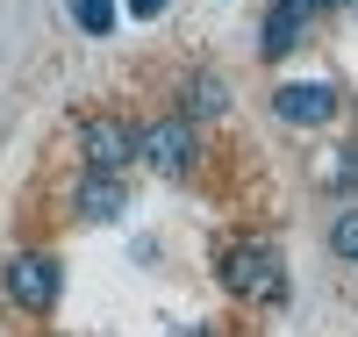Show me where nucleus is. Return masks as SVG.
<instances>
[{
    "instance_id": "nucleus-8",
    "label": "nucleus",
    "mask_w": 358,
    "mask_h": 337,
    "mask_svg": "<svg viewBox=\"0 0 358 337\" xmlns=\"http://www.w3.org/2000/svg\"><path fill=\"white\" fill-rule=\"evenodd\" d=\"M222 108H229V86L215 72H194L187 79V122H208V115H222Z\"/></svg>"
},
{
    "instance_id": "nucleus-1",
    "label": "nucleus",
    "mask_w": 358,
    "mask_h": 337,
    "mask_svg": "<svg viewBox=\"0 0 358 337\" xmlns=\"http://www.w3.org/2000/svg\"><path fill=\"white\" fill-rule=\"evenodd\" d=\"M222 287H229L236 301L280 294V259L265 252V244H229V252H222Z\"/></svg>"
},
{
    "instance_id": "nucleus-11",
    "label": "nucleus",
    "mask_w": 358,
    "mask_h": 337,
    "mask_svg": "<svg viewBox=\"0 0 358 337\" xmlns=\"http://www.w3.org/2000/svg\"><path fill=\"white\" fill-rule=\"evenodd\" d=\"M330 187H358V144H351V151H344V158L330 165Z\"/></svg>"
},
{
    "instance_id": "nucleus-3",
    "label": "nucleus",
    "mask_w": 358,
    "mask_h": 337,
    "mask_svg": "<svg viewBox=\"0 0 358 337\" xmlns=\"http://www.w3.org/2000/svg\"><path fill=\"white\" fill-rule=\"evenodd\" d=\"M136 158L158 165V172H194V122L165 115V122H151V130H136Z\"/></svg>"
},
{
    "instance_id": "nucleus-5",
    "label": "nucleus",
    "mask_w": 358,
    "mask_h": 337,
    "mask_svg": "<svg viewBox=\"0 0 358 337\" xmlns=\"http://www.w3.org/2000/svg\"><path fill=\"white\" fill-rule=\"evenodd\" d=\"M273 115L294 122V130H315V122H330L337 115V86H322V79H294L273 94Z\"/></svg>"
},
{
    "instance_id": "nucleus-14",
    "label": "nucleus",
    "mask_w": 358,
    "mask_h": 337,
    "mask_svg": "<svg viewBox=\"0 0 358 337\" xmlns=\"http://www.w3.org/2000/svg\"><path fill=\"white\" fill-rule=\"evenodd\" d=\"M179 337H208V330H179Z\"/></svg>"
},
{
    "instance_id": "nucleus-4",
    "label": "nucleus",
    "mask_w": 358,
    "mask_h": 337,
    "mask_svg": "<svg viewBox=\"0 0 358 337\" xmlns=\"http://www.w3.org/2000/svg\"><path fill=\"white\" fill-rule=\"evenodd\" d=\"M129 158H136V130H129V122H115V115H94V122H86V172L122 179Z\"/></svg>"
},
{
    "instance_id": "nucleus-10",
    "label": "nucleus",
    "mask_w": 358,
    "mask_h": 337,
    "mask_svg": "<svg viewBox=\"0 0 358 337\" xmlns=\"http://www.w3.org/2000/svg\"><path fill=\"white\" fill-rule=\"evenodd\" d=\"M330 252H337L344 266H358V208H344V216L330 223Z\"/></svg>"
},
{
    "instance_id": "nucleus-6",
    "label": "nucleus",
    "mask_w": 358,
    "mask_h": 337,
    "mask_svg": "<svg viewBox=\"0 0 358 337\" xmlns=\"http://www.w3.org/2000/svg\"><path fill=\"white\" fill-rule=\"evenodd\" d=\"M122 208H129L122 179H108V172H86V187H79V223H115Z\"/></svg>"
},
{
    "instance_id": "nucleus-12",
    "label": "nucleus",
    "mask_w": 358,
    "mask_h": 337,
    "mask_svg": "<svg viewBox=\"0 0 358 337\" xmlns=\"http://www.w3.org/2000/svg\"><path fill=\"white\" fill-rule=\"evenodd\" d=\"M294 8H301V15L315 22V15H330V8H344V0H294Z\"/></svg>"
},
{
    "instance_id": "nucleus-15",
    "label": "nucleus",
    "mask_w": 358,
    "mask_h": 337,
    "mask_svg": "<svg viewBox=\"0 0 358 337\" xmlns=\"http://www.w3.org/2000/svg\"><path fill=\"white\" fill-rule=\"evenodd\" d=\"M351 8H358V0H351Z\"/></svg>"
},
{
    "instance_id": "nucleus-13",
    "label": "nucleus",
    "mask_w": 358,
    "mask_h": 337,
    "mask_svg": "<svg viewBox=\"0 0 358 337\" xmlns=\"http://www.w3.org/2000/svg\"><path fill=\"white\" fill-rule=\"evenodd\" d=\"M129 8H136V15H158V8H165V0H129Z\"/></svg>"
},
{
    "instance_id": "nucleus-9",
    "label": "nucleus",
    "mask_w": 358,
    "mask_h": 337,
    "mask_svg": "<svg viewBox=\"0 0 358 337\" xmlns=\"http://www.w3.org/2000/svg\"><path fill=\"white\" fill-rule=\"evenodd\" d=\"M72 22L86 29V36H108L115 29V0H72Z\"/></svg>"
},
{
    "instance_id": "nucleus-7",
    "label": "nucleus",
    "mask_w": 358,
    "mask_h": 337,
    "mask_svg": "<svg viewBox=\"0 0 358 337\" xmlns=\"http://www.w3.org/2000/svg\"><path fill=\"white\" fill-rule=\"evenodd\" d=\"M301 29H308V15L294 8V0H280V8L265 15V29H258V50H265V57H287L294 43H301Z\"/></svg>"
},
{
    "instance_id": "nucleus-2",
    "label": "nucleus",
    "mask_w": 358,
    "mask_h": 337,
    "mask_svg": "<svg viewBox=\"0 0 358 337\" xmlns=\"http://www.w3.org/2000/svg\"><path fill=\"white\" fill-rule=\"evenodd\" d=\"M57 287H65V273H57V259L50 252H15L8 259V294L22 301V309H57Z\"/></svg>"
}]
</instances>
